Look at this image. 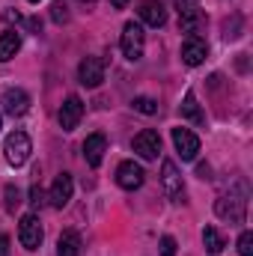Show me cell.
Segmentation results:
<instances>
[{
    "label": "cell",
    "mask_w": 253,
    "mask_h": 256,
    "mask_svg": "<svg viewBox=\"0 0 253 256\" xmlns=\"http://www.w3.org/2000/svg\"><path fill=\"white\" fill-rule=\"evenodd\" d=\"M104 152H108V137L104 134H90L84 140V158H86L90 167H98L102 158H104Z\"/></svg>",
    "instance_id": "14"
},
{
    "label": "cell",
    "mask_w": 253,
    "mask_h": 256,
    "mask_svg": "<svg viewBox=\"0 0 253 256\" xmlns=\"http://www.w3.org/2000/svg\"><path fill=\"white\" fill-rule=\"evenodd\" d=\"M57 120H60V128L63 131H74L78 122L84 120V102L78 96H68L63 102V108H60V114H57Z\"/></svg>",
    "instance_id": "10"
},
{
    "label": "cell",
    "mask_w": 253,
    "mask_h": 256,
    "mask_svg": "<svg viewBox=\"0 0 253 256\" xmlns=\"http://www.w3.org/2000/svg\"><path fill=\"white\" fill-rule=\"evenodd\" d=\"M200 0H179V6H196Z\"/></svg>",
    "instance_id": "30"
},
{
    "label": "cell",
    "mask_w": 253,
    "mask_h": 256,
    "mask_svg": "<svg viewBox=\"0 0 253 256\" xmlns=\"http://www.w3.org/2000/svg\"><path fill=\"white\" fill-rule=\"evenodd\" d=\"M0 104H3V114H9V116H24V114L30 110V96H27L24 90H6Z\"/></svg>",
    "instance_id": "12"
},
{
    "label": "cell",
    "mask_w": 253,
    "mask_h": 256,
    "mask_svg": "<svg viewBox=\"0 0 253 256\" xmlns=\"http://www.w3.org/2000/svg\"><path fill=\"white\" fill-rule=\"evenodd\" d=\"M202 244H206V250H208L212 256H218L224 248H226V244H224V236H220L214 226H206V230H202Z\"/></svg>",
    "instance_id": "20"
},
{
    "label": "cell",
    "mask_w": 253,
    "mask_h": 256,
    "mask_svg": "<svg viewBox=\"0 0 253 256\" xmlns=\"http://www.w3.org/2000/svg\"><path fill=\"white\" fill-rule=\"evenodd\" d=\"M0 256H9V236H0Z\"/></svg>",
    "instance_id": "27"
},
{
    "label": "cell",
    "mask_w": 253,
    "mask_h": 256,
    "mask_svg": "<svg viewBox=\"0 0 253 256\" xmlns=\"http://www.w3.org/2000/svg\"><path fill=\"white\" fill-rule=\"evenodd\" d=\"M18 48H21V36H18L15 30H6V33L0 36V63H9V60L18 54Z\"/></svg>",
    "instance_id": "17"
},
{
    "label": "cell",
    "mask_w": 253,
    "mask_h": 256,
    "mask_svg": "<svg viewBox=\"0 0 253 256\" xmlns=\"http://www.w3.org/2000/svg\"><path fill=\"white\" fill-rule=\"evenodd\" d=\"M161 256H176V238L173 236H164L161 238Z\"/></svg>",
    "instance_id": "25"
},
{
    "label": "cell",
    "mask_w": 253,
    "mask_h": 256,
    "mask_svg": "<svg viewBox=\"0 0 253 256\" xmlns=\"http://www.w3.org/2000/svg\"><path fill=\"white\" fill-rule=\"evenodd\" d=\"M214 212L220 220H230V224H244L248 218V188L242 194H230V196H220L214 202Z\"/></svg>",
    "instance_id": "1"
},
{
    "label": "cell",
    "mask_w": 253,
    "mask_h": 256,
    "mask_svg": "<svg viewBox=\"0 0 253 256\" xmlns=\"http://www.w3.org/2000/svg\"><path fill=\"white\" fill-rule=\"evenodd\" d=\"M173 146H176L182 161H194L200 152V137L190 128H173Z\"/></svg>",
    "instance_id": "8"
},
{
    "label": "cell",
    "mask_w": 253,
    "mask_h": 256,
    "mask_svg": "<svg viewBox=\"0 0 253 256\" xmlns=\"http://www.w3.org/2000/svg\"><path fill=\"white\" fill-rule=\"evenodd\" d=\"M206 57H208V45L200 36H188L182 42V63L185 66H200Z\"/></svg>",
    "instance_id": "13"
},
{
    "label": "cell",
    "mask_w": 253,
    "mask_h": 256,
    "mask_svg": "<svg viewBox=\"0 0 253 256\" xmlns=\"http://www.w3.org/2000/svg\"><path fill=\"white\" fill-rule=\"evenodd\" d=\"M6 208H9V212H15V206H18V202H21V200H18V188H15V185H6Z\"/></svg>",
    "instance_id": "24"
},
{
    "label": "cell",
    "mask_w": 253,
    "mask_h": 256,
    "mask_svg": "<svg viewBox=\"0 0 253 256\" xmlns=\"http://www.w3.org/2000/svg\"><path fill=\"white\" fill-rule=\"evenodd\" d=\"M182 116L190 120V122H196V126H202V122H206V116H202V110H200V104H196V96H194V92H185V98H182Z\"/></svg>",
    "instance_id": "19"
},
{
    "label": "cell",
    "mask_w": 253,
    "mask_h": 256,
    "mask_svg": "<svg viewBox=\"0 0 253 256\" xmlns=\"http://www.w3.org/2000/svg\"><path fill=\"white\" fill-rule=\"evenodd\" d=\"M200 24H202V15H200V9L196 6H179V30L182 33H196L200 30Z\"/></svg>",
    "instance_id": "16"
},
{
    "label": "cell",
    "mask_w": 253,
    "mask_h": 256,
    "mask_svg": "<svg viewBox=\"0 0 253 256\" xmlns=\"http://www.w3.org/2000/svg\"><path fill=\"white\" fill-rule=\"evenodd\" d=\"M131 149H134L143 161H155V158L161 155V137H158V131L143 128V131L131 140Z\"/></svg>",
    "instance_id": "5"
},
{
    "label": "cell",
    "mask_w": 253,
    "mask_h": 256,
    "mask_svg": "<svg viewBox=\"0 0 253 256\" xmlns=\"http://www.w3.org/2000/svg\"><path fill=\"white\" fill-rule=\"evenodd\" d=\"M78 3H84V6H92V3H96V0H78Z\"/></svg>",
    "instance_id": "31"
},
{
    "label": "cell",
    "mask_w": 253,
    "mask_h": 256,
    "mask_svg": "<svg viewBox=\"0 0 253 256\" xmlns=\"http://www.w3.org/2000/svg\"><path fill=\"white\" fill-rule=\"evenodd\" d=\"M30 3H39V0H30Z\"/></svg>",
    "instance_id": "32"
},
{
    "label": "cell",
    "mask_w": 253,
    "mask_h": 256,
    "mask_svg": "<svg viewBox=\"0 0 253 256\" xmlns=\"http://www.w3.org/2000/svg\"><path fill=\"white\" fill-rule=\"evenodd\" d=\"M78 80L84 86H90V90L102 86V80H104V60L102 57H84L80 66H78Z\"/></svg>",
    "instance_id": "6"
},
{
    "label": "cell",
    "mask_w": 253,
    "mask_h": 256,
    "mask_svg": "<svg viewBox=\"0 0 253 256\" xmlns=\"http://www.w3.org/2000/svg\"><path fill=\"white\" fill-rule=\"evenodd\" d=\"M30 206H33V208H42V206H45V191H42L39 185L30 188Z\"/></svg>",
    "instance_id": "23"
},
{
    "label": "cell",
    "mask_w": 253,
    "mask_h": 256,
    "mask_svg": "<svg viewBox=\"0 0 253 256\" xmlns=\"http://www.w3.org/2000/svg\"><path fill=\"white\" fill-rule=\"evenodd\" d=\"M72 194H74V182H72V176H68V173H60V176L54 179V185H51L48 200H51L54 208H66L68 200H72Z\"/></svg>",
    "instance_id": "11"
},
{
    "label": "cell",
    "mask_w": 253,
    "mask_h": 256,
    "mask_svg": "<svg viewBox=\"0 0 253 256\" xmlns=\"http://www.w3.org/2000/svg\"><path fill=\"white\" fill-rule=\"evenodd\" d=\"M143 45H146L143 27H140V24H134V21H128L126 27H122V39H120V48H122L126 60L137 63V60L143 57Z\"/></svg>",
    "instance_id": "3"
},
{
    "label": "cell",
    "mask_w": 253,
    "mask_h": 256,
    "mask_svg": "<svg viewBox=\"0 0 253 256\" xmlns=\"http://www.w3.org/2000/svg\"><path fill=\"white\" fill-rule=\"evenodd\" d=\"M42 238H45V232H42L39 218L36 214H24L21 224H18V242H21V248L24 250H39Z\"/></svg>",
    "instance_id": "4"
},
{
    "label": "cell",
    "mask_w": 253,
    "mask_h": 256,
    "mask_svg": "<svg viewBox=\"0 0 253 256\" xmlns=\"http://www.w3.org/2000/svg\"><path fill=\"white\" fill-rule=\"evenodd\" d=\"M208 173H212L208 164H200V167H196V176H200V179H208Z\"/></svg>",
    "instance_id": "28"
},
{
    "label": "cell",
    "mask_w": 253,
    "mask_h": 256,
    "mask_svg": "<svg viewBox=\"0 0 253 256\" xmlns=\"http://www.w3.org/2000/svg\"><path fill=\"white\" fill-rule=\"evenodd\" d=\"M143 179H146V173H143V167L137 161H122L116 167V185L126 188V191H137L143 185Z\"/></svg>",
    "instance_id": "9"
},
{
    "label": "cell",
    "mask_w": 253,
    "mask_h": 256,
    "mask_svg": "<svg viewBox=\"0 0 253 256\" xmlns=\"http://www.w3.org/2000/svg\"><path fill=\"white\" fill-rule=\"evenodd\" d=\"M110 6H114V9H126L128 0H110Z\"/></svg>",
    "instance_id": "29"
},
{
    "label": "cell",
    "mask_w": 253,
    "mask_h": 256,
    "mask_svg": "<svg viewBox=\"0 0 253 256\" xmlns=\"http://www.w3.org/2000/svg\"><path fill=\"white\" fill-rule=\"evenodd\" d=\"M238 256H253V232L238 236Z\"/></svg>",
    "instance_id": "22"
},
{
    "label": "cell",
    "mask_w": 253,
    "mask_h": 256,
    "mask_svg": "<svg viewBox=\"0 0 253 256\" xmlns=\"http://www.w3.org/2000/svg\"><path fill=\"white\" fill-rule=\"evenodd\" d=\"M57 256H80V236L78 232H63L57 242Z\"/></svg>",
    "instance_id": "18"
},
{
    "label": "cell",
    "mask_w": 253,
    "mask_h": 256,
    "mask_svg": "<svg viewBox=\"0 0 253 256\" xmlns=\"http://www.w3.org/2000/svg\"><path fill=\"white\" fill-rule=\"evenodd\" d=\"M134 110H140V114H146V116H152V114H158V102L155 98H146V96H137L134 102Z\"/></svg>",
    "instance_id": "21"
},
{
    "label": "cell",
    "mask_w": 253,
    "mask_h": 256,
    "mask_svg": "<svg viewBox=\"0 0 253 256\" xmlns=\"http://www.w3.org/2000/svg\"><path fill=\"white\" fill-rule=\"evenodd\" d=\"M30 152H33V143H30V137H27L24 131H12V134L6 137V143H3V158H6V164H12V167L27 164Z\"/></svg>",
    "instance_id": "2"
},
{
    "label": "cell",
    "mask_w": 253,
    "mask_h": 256,
    "mask_svg": "<svg viewBox=\"0 0 253 256\" xmlns=\"http://www.w3.org/2000/svg\"><path fill=\"white\" fill-rule=\"evenodd\" d=\"M0 126H3V122H0Z\"/></svg>",
    "instance_id": "33"
},
{
    "label": "cell",
    "mask_w": 253,
    "mask_h": 256,
    "mask_svg": "<svg viewBox=\"0 0 253 256\" xmlns=\"http://www.w3.org/2000/svg\"><path fill=\"white\" fill-rule=\"evenodd\" d=\"M161 185H164V191H167V196H170L173 202H182V200H185L182 173L176 170V164H173V161H164V164H161Z\"/></svg>",
    "instance_id": "7"
},
{
    "label": "cell",
    "mask_w": 253,
    "mask_h": 256,
    "mask_svg": "<svg viewBox=\"0 0 253 256\" xmlns=\"http://www.w3.org/2000/svg\"><path fill=\"white\" fill-rule=\"evenodd\" d=\"M137 12H140V21L149 24V27H164V24H167V9H164L158 0H146Z\"/></svg>",
    "instance_id": "15"
},
{
    "label": "cell",
    "mask_w": 253,
    "mask_h": 256,
    "mask_svg": "<svg viewBox=\"0 0 253 256\" xmlns=\"http://www.w3.org/2000/svg\"><path fill=\"white\" fill-rule=\"evenodd\" d=\"M54 21H57V24L68 21V12H66V3H63V0H57V3H54Z\"/></svg>",
    "instance_id": "26"
}]
</instances>
